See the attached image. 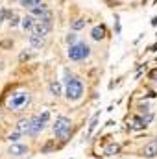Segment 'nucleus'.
Returning <instances> with one entry per match:
<instances>
[{
  "mask_svg": "<svg viewBox=\"0 0 157 159\" xmlns=\"http://www.w3.org/2000/svg\"><path fill=\"white\" fill-rule=\"evenodd\" d=\"M30 102H32V94H30L28 91H15V93L7 98L6 106H7L9 111H22Z\"/></svg>",
  "mask_w": 157,
  "mask_h": 159,
  "instance_id": "nucleus-1",
  "label": "nucleus"
},
{
  "mask_svg": "<svg viewBox=\"0 0 157 159\" xmlns=\"http://www.w3.org/2000/svg\"><path fill=\"white\" fill-rule=\"evenodd\" d=\"M83 94H85V85H83L81 78H78V76L70 83L65 85V98L69 102H79L83 98Z\"/></svg>",
  "mask_w": 157,
  "mask_h": 159,
  "instance_id": "nucleus-2",
  "label": "nucleus"
},
{
  "mask_svg": "<svg viewBox=\"0 0 157 159\" xmlns=\"http://www.w3.org/2000/svg\"><path fill=\"white\" fill-rule=\"evenodd\" d=\"M67 56H69V59H70V61H83V59L91 57V46H89L87 43L79 41L78 44L69 46Z\"/></svg>",
  "mask_w": 157,
  "mask_h": 159,
  "instance_id": "nucleus-3",
  "label": "nucleus"
},
{
  "mask_svg": "<svg viewBox=\"0 0 157 159\" xmlns=\"http://www.w3.org/2000/svg\"><path fill=\"white\" fill-rule=\"evenodd\" d=\"M72 126V122L69 117H65V115H59V117H56L54 120V124H52V131L57 135V133H61L63 129H67V128H70Z\"/></svg>",
  "mask_w": 157,
  "mask_h": 159,
  "instance_id": "nucleus-4",
  "label": "nucleus"
},
{
  "mask_svg": "<svg viewBox=\"0 0 157 159\" xmlns=\"http://www.w3.org/2000/svg\"><path fill=\"white\" fill-rule=\"evenodd\" d=\"M44 128H46V124L41 120L39 115L30 117V137H37V135H39Z\"/></svg>",
  "mask_w": 157,
  "mask_h": 159,
  "instance_id": "nucleus-5",
  "label": "nucleus"
},
{
  "mask_svg": "<svg viewBox=\"0 0 157 159\" xmlns=\"http://www.w3.org/2000/svg\"><path fill=\"white\" fill-rule=\"evenodd\" d=\"M52 28H54V22H43V20H37L32 34H35V35H39V37H46V35L52 32Z\"/></svg>",
  "mask_w": 157,
  "mask_h": 159,
  "instance_id": "nucleus-6",
  "label": "nucleus"
},
{
  "mask_svg": "<svg viewBox=\"0 0 157 159\" xmlns=\"http://www.w3.org/2000/svg\"><path fill=\"white\" fill-rule=\"evenodd\" d=\"M30 152V148L26 146V144H20V143H13V144H9V148H7V154L11 156V157H22V156H26Z\"/></svg>",
  "mask_w": 157,
  "mask_h": 159,
  "instance_id": "nucleus-7",
  "label": "nucleus"
},
{
  "mask_svg": "<svg viewBox=\"0 0 157 159\" xmlns=\"http://www.w3.org/2000/svg\"><path fill=\"white\" fill-rule=\"evenodd\" d=\"M141 156H144L146 159H154L157 156V141H150V143H146L144 144V148H142V154Z\"/></svg>",
  "mask_w": 157,
  "mask_h": 159,
  "instance_id": "nucleus-8",
  "label": "nucleus"
},
{
  "mask_svg": "<svg viewBox=\"0 0 157 159\" xmlns=\"http://www.w3.org/2000/svg\"><path fill=\"white\" fill-rule=\"evenodd\" d=\"M48 89H50V94H52V96H56V98H59V96H63V94H65L63 81L52 80V81H50V85H48Z\"/></svg>",
  "mask_w": 157,
  "mask_h": 159,
  "instance_id": "nucleus-9",
  "label": "nucleus"
},
{
  "mask_svg": "<svg viewBox=\"0 0 157 159\" xmlns=\"http://www.w3.org/2000/svg\"><path fill=\"white\" fill-rule=\"evenodd\" d=\"M35 22H37V19L34 17V15H26V17H22V22H20V26H22V30L24 32H34V26H35Z\"/></svg>",
  "mask_w": 157,
  "mask_h": 159,
  "instance_id": "nucleus-10",
  "label": "nucleus"
},
{
  "mask_svg": "<svg viewBox=\"0 0 157 159\" xmlns=\"http://www.w3.org/2000/svg\"><path fill=\"white\" fill-rule=\"evenodd\" d=\"M105 34H107V30H105L104 24L94 26V28L91 30V39L92 41H102V39H105Z\"/></svg>",
  "mask_w": 157,
  "mask_h": 159,
  "instance_id": "nucleus-11",
  "label": "nucleus"
},
{
  "mask_svg": "<svg viewBox=\"0 0 157 159\" xmlns=\"http://www.w3.org/2000/svg\"><path fill=\"white\" fill-rule=\"evenodd\" d=\"M15 131L22 133V135H30V119H20L17 124H15Z\"/></svg>",
  "mask_w": 157,
  "mask_h": 159,
  "instance_id": "nucleus-12",
  "label": "nucleus"
},
{
  "mask_svg": "<svg viewBox=\"0 0 157 159\" xmlns=\"http://www.w3.org/2000/svg\"><path fill=\"white\" fill-rule=\"evenodd\" d=\"M28 43H30L32 48L41 50V48L44 46V37H39V35H35V34H30V35H28Z\"/></svg>",
  "mask_w": 157,
  "mask_h": 159,
  "instance_id": "nucleus-13",
  "label": "nucleus"
},
{
  "mask_svg": "<svg viewBox=\"0 0 157 159\" xmlns=\"http://www.w3.org/2000/svg\"><path fill=\"white\" fill-rule=\"evenodd\" d=\"M46 11H48V4H44V2H43V4H39V6H35V7H32V9H30V15H34V17L39 20Z\"/></svg>",
  "mask_w": 157,
  "mask_h": 159,
  "instance_id": "nucleus-14",
  "label": "nucleus"
},
{
  "mask_svg": "<svg viewBox=\"0 0 157 159\" xmlns=\"http://www.w3.org/2000/svg\"><path fill=\"white\" fill-rule=\"evenodd\" d=\"M57 137V141H59V146H63L65 143H69L70 141V137H72V126L70 128H67V129H63L61 133H57L56 135Z\"/></svg>",
  "mask_w": 157,
  "mask_h": 159,
  "instance_id": "nucleus-15",
  "label": "nucleus"
},
{
  "mask_svg": "<svg viewBox=\"0 0 157 159\" xmlns=\"http://www.w3.org/2000/svg\"><path fill=\"white\" fill-rule=\"evenodd\" d=\"M98 119H100V111H96V113L92 115L91 122H89V128H87V139L94 133V129H96V126H98Z\"/></svg>",
  "mask_w": 157,
  "mask_h": 159,
  "instance_id": "nucleus-16",
  "label": "nucleus"
},
{
  "mask_svg": "<svg viewBox=\"0 0 157 159\" xmlns=\"http://www.w3.org/2000/svg\"><path fill=\"white\" fill-rule=\"evenodd\" d=\"M118 152H120V144H118V143H109V144L104 148V154H105V156H117Z\"/></svg>",
  "mask_w": 157,
  "mask_h": 159,
  "instance_id": "nucleus-17",
  "label": "nucleus"
},
{
  "mask_svg": "<svg viewBox=\"0 0 157 159\" xmlns=\"http://www.w3.org/2000/svg\"><path fill=\"white\" fill-rule=\"evenodd\" d=\"M85 24H87V20H85L83 17H79V19H76V20L70 22V30H72V32H79V30L85 28Z\"/></svg>",
  "mask_w": 157,
  "mask_h": 159,
  "instance_id": "nucleus-18",
  "label": "nucleus"
},
{
  "mask_svg": "<svg viewBox=\"0 0 157 159\" xmlns=\"http://www.w3.org/2000/svg\"><path fill=\"white\" fill-rule=\"evenodd\" d=\"M43 4V0H19V6L20 7H24V9H32V7H35V6H39Z\"/></svg>",
  "mask_w": 157,
  "mask_h": 159,
  "instance_id": "nucleus-19",
  "label": "nucleus"
},
{
  "mask_svg": "<svg viewBox=\"0 0 157 159\" xmlns=\"http://www.w3.org/2000/svg\"><path fill=\"white\" fill-rule=\"evenodd\" d=\"M65 41H67V44H69V46L78 44V43H79V35L76 34V32H69V34H67V37H65Z\"/></svg>",
  "mask_w": 157,
  "mask_h": 159,
  "instance_id": "nucleus-20",
  "label": "nucleus"
},
{
  "mask_svg": "<svg viewBox=\"0 0 157 159\" xmlns=\"http://www.w3.org/2000/svg\"><path fill=\"white\" fill-rule=\"evenodd\" d=\"M74 78H76V76H74V72H72L69 67H65V69H63V85L70 83V81H72Z\"/></svg>",
  "mask_w": 157,
  "mask_h": 159,
  "instance_id": "nucleus-21",
  "label": "nucleus"
},
{
  "mask_svg": "<svg viewBox=\"0 0 157 159\" xmlns=\"http://www.w3.org/2000/svg\"><path fill=\"white\" fill-rule=\"evenodd\" d=\"M34 57H35V54H34V52H30V50H22V52L19 54V61H20V63L30 61V59H34Z\"/></svg>",
  "mask_w": 157,
  "mask_h": 159,
  "instance_id": "nucleus-22",
  "label": "nucleus"
},
{
  "mask_svg": "<svg viewBox=\"0 0 157 159\" xmlns=\"http://www.w3.org/2000/svg\"><path fill=\"white\" fill-rule=\"evenodd\" d=\"M20 137H22V133H19V131H13V133H9V135H7V141L13 144V143H19V141H20Z\"/></svg>",
  "mask_w": 157,
  "mask_h": 159,
  "instance_id": "nucleus-23",
  "label": "nucleus"
},
{
  "mask_svg": "<svg viewBox=\"0 0 157 159\" xmlns=\"http://www.w3.org/2000/svg\"><path fill=\"white\" fill-rule=\"evenodd\" d=\"M137 109H139V113H141V115H146V113H150V109H152V107H150V104H146V102H144V104H139V106H137Z\"/></svg>",
  "mask_w": 157,
  "mask_h": 159,
  "instance_id": "nucleus-24",
  "label": "nucleus"
},
{
  "mask_svg": "<svg viewBox=\"0 0 157 159\" xmlns=\"http://www.w3.org/2000/svg\"><path fill=\"white\" fill-rule=\"evenodd\" d=\"M39 117H41V120H43L44 124H48V122H50V111H48V109L41 111V113H39Z\"/></svg>",
  "mask_w": 157,
  "mask_h": 159,
  "instance_id": "nucleus-25",
  "label": "nucleus"
},
{
  "mask_svg": "<svg viewBox=\"0 0 157 159\" xmlns=\"http://www.w3.org/2000/svg\"><path fill=\"white\" fill-rule=\"evenodd\" d=\"M52 148H54V141H50V143H46V144H44V146L41 148V154H48V152H50Z\"/></svg>",
  "mask_w": 157,
  "mask_h": 159,
  "instance_id": "nucleus-26",
  "label": "nucleus"
},
{
  "mask_svg": "<svg viewBox=\"0 0 157 159\" xmlns=\"http://www.w3.org/2000/svg\"><path fill=\"white\" fill-rule=\"evenodd\" d=\"M20 22H22V19H20V17H17V15H15V17H13V19H11V20H9V26H11V28H15V26H19V24H20Z\"/></svg>",
  "mask_w": 157,
  "mask_h": 159,
  "instance_id": "nucleus-27",
  "label": "nucleus"
},
{
  "mask_svg": "<svg viewBox=\"0 0 157 159\" xmlns=\"http://www.w3.org/2000/svg\"><path fill=\"white\" fill-rule=\"evenodd\" d=\"M142 120H144V124L148 126V124H150V122L154 120V113L150 111V113H146V115H142Z\"/></svg>",
  "mask_w": 157,
  "mask_h": 159,
  "instance_id": "nucleus-28",
  "label": "nucleus"
},
{
  "mask_svg": "<svg viewBox=\"0 0 157 159\" xmlns=\"http://www.w3.org/2000/svg\"><path fill=\"white\" fill-rule=\"evenodd\" d=\"M120 30H122V28H120V20H118V15H115V34H117V35H120Z\"/></svg>",
  "mask_w": 157,
  "mask_h": 159,
  "instance_id": "nucleus-29",
  "label": "nucleus"
},
{
  "mask_svg": "<svg viewBox=\"0 0 157 159\" xmlns=\"http://www.w3.org/2000/svg\"><path fill=\"white\" fill-rule=\"evenodd\" d=\"M148 78L152 80V81H157V69H154V70L148 74Z\"/></svg>",
  "mask_w": 157,
  "mask_h": 159,
  "instance_id": "nucleus-30",
  "label": "nucleus"
},
{
  "mask_svg": "<svg viewBox=\"0 0 157 159\" xmlns=\"http://www.w3.org/2000/svg\"><path fill=\"white\" fill-rule=\"evenodd\" d=\"M0 46H4V48H7V46H13V41H2V43H0Z\"/></svg>",
  "mask_w": 157,
  "mask_h": 159,
  "instance_id": "nucleus-31",
  "label": "nucleus"
},
{
  "mask_svg": "<svg viewBox=\"0 0 157 159\" xmlns=\"http://www.w3.org/2000/svg\"><path fill=\"white\" fill-rule=\"evenodd\" d=\"M155 50H157V43H154V44L148 48V52H155Z\"/></svg>",
  "mask_w": 157,
  "mask_h": 159,
  "instance_id": "nucleus-32",
  "label": "nucleus"
},
{
  "mask_svg": "<svg viewBox=\"0 0 157 159\" xmlns=\"http://www.w3.org/2000/svg\"><path fill=\"white\" fill-rule=\"evenodd\" d=\"M150 24H152V26H157V15L152 19V22H150Z\"/></svg>",
  "mask_w": 157,
  "mask_h": 159,
  "instance_id": "nucleus-33",
  "label": "nucleus"
},
{
  "mask_svg": "<svg viewBox=\"0 0 157 159\" xmlns=\"http://www.w3.org/2000/svg\"><path fill=\"white\" fill-rule=\"evenodd\" d=\"M0 24H2V20H0Z\"/></svg>",
  "mask_w": 157,
  "mask_h": 159,
  "instance_id": "nucleus-34",
  "label": "nucleus"
},
{
  "mask_svg": "<svg viewBox=\"0 0 157 159\" xmlns=\"http://www.w3.org/2000/svg\"><path fill=\"white\" fill-rule=\"evenodd\" d=\"M155 141H157V137H155Z\"/></svg>",
  "mask_w": 157,
  "mask_h": 159,
  "instance_id": "nucleus-35",
  "label": "nucleus"
},
{
  "mask_svg": "<svg viewBox=\"0 0 157 159\" xmlns=\"http://www.w3.org/2000/svg\"><path fill=\"white\" fill-rule=\"evenodd\" d=\"M70 159H72V157H70Z\"/></svg>",
  "mask_w": 157,
  "mask_h": 159,
  "instance_id": "nucleus-36",
  "label": "nucleus"
}]
</instances>
